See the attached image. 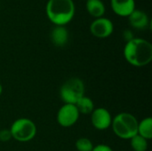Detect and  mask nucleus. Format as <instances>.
Segmentation results:
<instances>
[{
  "label": "nucleus",
  "mask_w": 152,
  "mask_h": 151,
  "mask_svg": "<svg viewBox=\"0 0 152 151\" xmlns=\"http://www.w3.org/2000/svg\"><path fill=\"white\" fill-rule=\"evenodd\" d=\"M75 105H76L79 114L80 113L84 114V115L91 114L94 109V101H92L91 98L86 97V96H83Z\"/></svg>",
  "instance_id": "obj_14"
},
{
  "label": "nucleus",
  "mask_w": 152,
  "mask_h": 151,
  "mask_svg": "<svg viewBox=\"0 0 152 151\" xmlns=\"http://www.w3.org/2000/svg\"><path fill=\"white\" fill-rule=\"evenodd\" d=\"M2 92H3V87H2V85H1V84H0V95H1V93H2Z\"/></svg>",
  "instance_id": "obj_20"
},
{
  "label": "nucleus",
  "mask_w": 152,
  "mask_h": 151,
  "mask_svg": "<svg viewBox=\"0 0 152 151\" xmlns=\"http://www.w3.org/2000/svg\"><path fill=\"white\" fill-rule=\"evenodd\" d=\"M111 7L120 16H129L135 10L134 0H111Z\"/></svg>",
  "instance_id": "obj_9"
},
{
  "label": "nucleus",
  "mask_w": 152,
  "mask_h": 151,
  "mask_svg": "<svg viewBox=\"0 0 152 151\" xmlns=\"http://www.w3.org/2000/svg\"><path fill=\"white\" fill-rule=\"evenodd\" d=\"M86 10L92 16L101 18L105 12V6L101 0H87Z\"/></svg>",
  "instance_id": "obj_12"
},
{
  "label": "nucleus",
  "mask_w": 152,
  "mask_h": 151,
  "mask_svg": "<svg viewBox=\"0 0 152 151\" xmlns=\"http://www.w3.org/2000/svg\"><path fill=\"white\" fill-rule=\"evenodd\" d=\"M12 139V134L9 129H2L0 131V142H6Z\"/></svg>",
  "instance_id": "obj_17"
},
{
  "label": "nucleus",
  "mask_w": 152,
  "mask_h": 151,
  "mask_svg": "<svg viewBox=\"0 0 152 151\" xmlns=\"http://www.w3.org/2000/svg\"><path fill=\"white\" fill-rule=\"evenodd\" d=\"M79 117V112L74 104H64L57 113V122L63 127L75 125Z\"/></svg>",
  "instance_id": "obj_6"
},
{
  "label": "nucleus",
  "mask_w": 152,
  "mask_h": 151,
  "mask_svg": "<svg viewBox=\"0 0 152 151\" xmlns=\"http://www.w3.org/2000/svg\"><path fill=\"white\" fill-rule=\"evenodd\" d=\"M51 40L58 47L64 46L69 40V32L64 26H55L51 32Z\"/></svg>",
  "instance_id": "obj_10"
},
{
  "label": "nucleus",
  "mask_w": 152,
  "mask_h": 151,
  "mask_svg": "<svg viewBox=\"0 0 152 151\" xmlns=\"http://www.w3.org/2000/svg\"><path fill=\"white\" fill-rule=\"evenodd\" d=\"M138 123L134 115L123 112L114 117L111 125L113 132L118 137L124 140H130L138 134Z\"/></svg>",
  "instance_id": "obj_3"
},
{
  "label": "nucleus",
  "mask_w": 152,
  "mask_h": 151,
  "mask_svg": "<svg viewBox=\"0 0 152 151\" xmlns=\"http://www.w3.org/2000/svg\"><path fill=\"white\" fill-rule=\"evenodd\" d=\"M131 147L134 151H146L148 149V140L136 134L130 139Z\"/></svg>",
  "instance_id": "obj_15"
},
{
  "label": "nucleus",
  "mask_w": 152,
  "mask_h": 151,
  "mask_svg": "<svg viewBox=\"0 0 152 151\" xmlns=\"http://www.w3.org/2000/svg\"><path fill=\"white\" fill-rule=\"evenodd\" d=\"M138 134L146 140L152 138V118L146 117L138 123Z\"/></svg>",
  "instance_id": "obj_13"
},
{
  "label": "nucleus",
  "mask_w": 152,
  "mask_h": 151,
  "mask_svg": "<svg viewBox=\"0 0 152 151\" xmlns=\"http://www.w3.org/2000/svg\"><path fill=\"white\" fill-rule=\"evenodd\" d=\"M75 5L72 0H49L46 4V14L56 26H64L73 18Z\"/></svg>",
  "instance_id": "obj_2"
},
{
  "label": "nucleus",
  "mask_w": 152,
  "mask_h": 151,
  "mask_svg": "<svg viewBox=\"0 0 152 151\" xmlns=\"http://www.w3.org/2000/svg\"><path fill=\"white\" fill-rule=\"evenodd\" d=\"M124 56L134 67L146 66L152 60L151 44L142 38H133L126 44Z\"/></svg>",
  "instance_id": "obj_1"
},
{
  "label": "nucleus",
  "mask_w": 152,
  "mask_h": 151,
  "mask_svg": "<svg viewBox=\"0 0 152 151\" xmlns=\"http://www.w3.org/2000/svg\"><path fill=\"white\" fill-rule=\"evenodd\" d=\"M114 27L111 20L107 18H98L93 21L90 26L92 34L99 38H105L110 36L113 32Z\"/></svg>",
  "instance_id": "obj_7"
},
{
  "label": "nucleus",
  "mask_w": 152,
  "mask_h": 151,
  "mask_svg": "<svg viewBox=\"0 0 152 151\" xmlns=\"http://www.w3.org/2000/svg\"><path fill=\"white\" fill-rule=\"evenodd\" d=\"M92 151H113L112 149L108 146V145H105V144H99L95 147H94L93 150Z\"/></svg>",
  "instance_id": "obj_18"
},
{
  "label": "nucleus",
  "mask_w": 152,
  "mask_h": 151,
  "mask_svg": "<svg viewBox=\"0 0 152 151\" xmlns=\"http://www.w3.org/2000/svg\"><path fill=\"white\" fill-rule=\"evenodd\" d=\"M128 17L130 24L135 28L143 29L149 25L148 15L141 10H134Z\"/></svg>",
  "instance_id": "obj_11"
},
{
  "label": "nucleus",
  "mask_w": 152,
  "mask_h": 151,
  "mask_svg": "<svg viewBox=\"0 0 152 151\" xmlns=\"http://www.w3.org/2000/svg\"><path fill=\"white\" fill-rule=\"evenodd\" d=\"M85 94L84 82L77 77L68 79L60 90L61 99L65 104H76Z\"/></svg>",
  "instance_id": "obj_4"
},
{
  "label": "nucleus",
  "mask_w": 152,
  "mask_h": 151,
  "mask_svg": "<svg viewBox=\"0 0 152 151\" xmlns=\"http://www.w3.org/2000/svg\"><path fill=\"white\" fill-rule=\"evenodd\" d=\"M9 130L12 138L20 142H26L32 140L37 133L36 125L28 118H19L15 120Z\"/></svg>",
  "instance_id": "obj_5"
},
{
  "label": "nucleus",
  "mask_w": 152,
  "mask_h": 151,
  "mask_svg": "<svg viewBox=\"0 0 152 151\" xmlns=\"http://www.w3.org/2000/svg\"><path fill=\"white\" fill-rule=\"evenodd\" d=\"M91 114L92 124L97 130H106L111 125L112 118L108 109L104 108H97L94 109Z\"/></svg>",
  "instance_id": "obj_8"
},
{
  "label": "nucleus",
  "mask_w": 152,
  "mask_h": 151,
  "mask_svg": "<svg viewBox=\"0 0 152 151\" xmlns=\"http://www.w3.org/2000/svg\"><path fill=\"white\" fill-rule=\"evenodd\" d=\"M76 148L77 151H92L94 145L87 138H80L76 142Z\"/></svg>",
  "instance_id": "obj_16"
},
{
  "label": "nucleus",
  "mask_w": 152,
  "mask_h": 151,
  "mask_svg": "<svg viewBox=\"0 0 152 151\" xmlns=\"http://www.w3.org/2000/svg\"><path fill=\"white\" fill-rule=\"evenodd\" d=\"M124 37H125V39L128 42V41H130V40H132L133 38H134V36H133V34H132V32L130 31V30H126L125 32H124Z\"/></svg>",
  "instance_id": "obj_19"
}]
</instances>
